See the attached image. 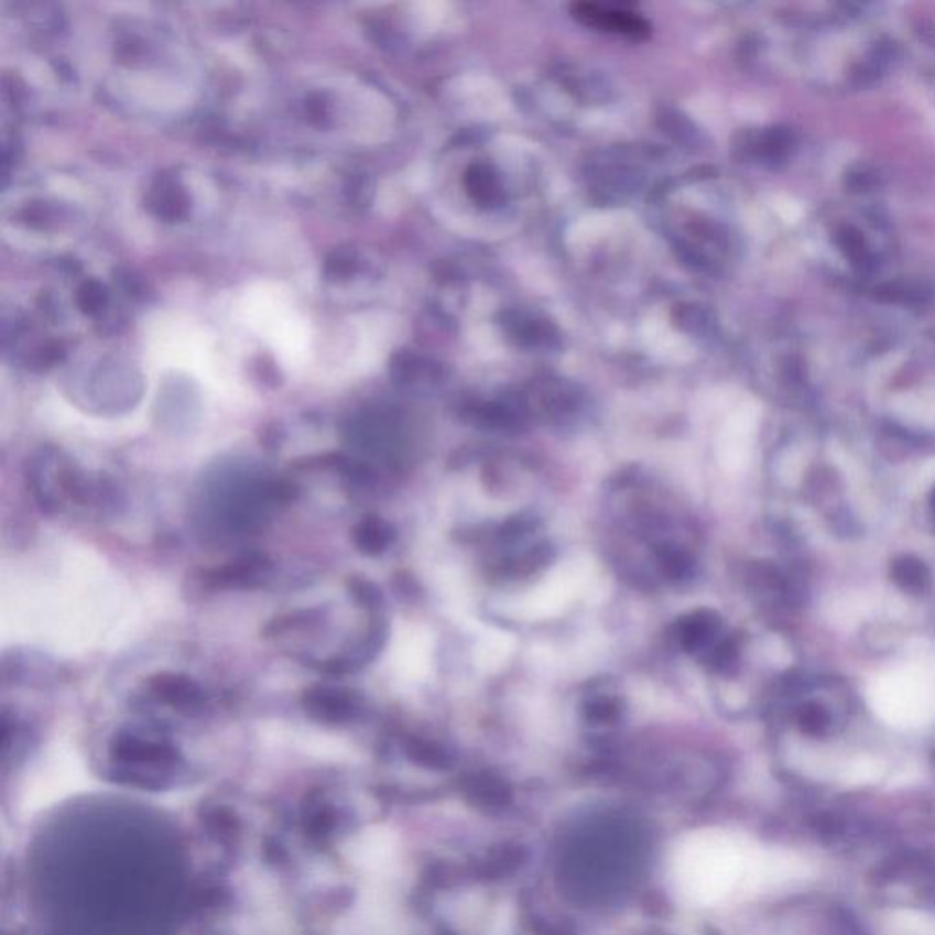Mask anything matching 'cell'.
Masks as SVG:
<instances>
[{
	"label": "cell",
	"mask_w": 935,
	"mask_h": 935,
	"mask_svg": "<svg viewBox=\"0 0 935 935\" xmlns=\"http://www.w3.org/2000/svg\"><path fill=\"white\" fill-rule=\"evenodd\" d=\"M532 526H534V521H532V519L513 518L504 524L501 532H499V535H501V540H519V537H523L526 532H530Z\"/></svg>",
	"instance_id": "19"
},
{
	"label": "cell",
	"mask_w": 935,
	"mask_h": 935,
	"mask_svg": "<svg viewBox=\"0 0 935 935\" xmlns=\"http://www.w3.org/2000/svg\"><path fill=\"white\" fill-rule=\"evenodd\" d=\"M28 488L41 510L63 512L68 503L79 507H113L118 490L107 479H88L59 449L44 446L26 466Z\"/></svg>",
	"instance_id": "1"
},
{
	"label": "cell",
	"mask_w": 935,
	"mask_h": 935,
	"mask_svg": "<svg viewBox=\"0 0 935 935\" xmlns=\"http://www.w3.org/2000/svg\"><path fill=\"white\" fill-rule=\"evenodd\" d=\"M721 631V618L709 609L695 610L676 623V637L685 652L706 651Z\"/></svg>",
	"instance_id": "7"
},
{
	"label": "cell",
	"mask_w": 935,
	"mask_h": 935,
	"mask_svg": "<svg viewBox=\"0 0 935 935\" xmlns=\"http://www.w3.org/2000/svg\"><path fill=\"white\" fill-rule=\"evenodd\" d=\"M324 610L322 609H302L289 612V615L279 616L276 620L271 621L265 627V638L282 637L289 631H300V629H309V627L320 623Z\"/></svg>",
	"instance_id": "12"
},
{
	"label": "cell",
	"mask_w": 935,
	"mask_h": 935,
	"mask_svg": "<svg viewBox=\"0 0 935 935\" xmlns=\"http://www.w3.org/2000/svg\"><path fill=\"white\" fill-rule=\"evenodd\" d=\"M273 570V562L263 552H246L236 559L219 567L202 570L199 585L209 590H230V588H257L265 581Z\"/></svg>",
	"instance_id": "3"
},
{
	"label": "cell",
	"mask_w": 935,
	"mask_h": 935,
	"mask_svg": "<svg viewBox=\"0 0 935 935\" xmlns=\"http://www.w3.org/2000/svg\"><path fill=\"white\" fill-rule=\"evenodd\" d=\"M673 876L679 893L695 904L711 903L726 888L729 857L726 846L711 834L685 837L676 848Z\"/></svg>",
	"instance_id": "2"
},
{
	"label": "cell",
	"mask_w": 935,
	"mask_h": 935,
	"mask_svg": "<svg viewBox=\"0 0 935 935\" xmlns=\"http://www.w3.org/2000/svg\"><path fill=\"white\" fill-rule=\"evenodd\" d=\"M931 513H932V518H934V521H935V488H934V490H932V493H931Z\"/></svg>",
	"instance_id": "20"
},
{
	"label": "cell",
	"mask_w": 935,
	"mask_h": 935,
	"mask_svg": "<svg viewBox=\"0 0 935 935\" xmlns=\"http://www.w3.org/2000/svg\"><path fill=\"white\" fill-rule=\"evenodd\" d=\"M660 565L668 579H682L691 573V557L685 552L667 548L660 554Z\"/></svg>",
	"instance_id": "15"
},
{
	"label": "cell",
	"mask_w": 935,
	"mask_h": 935,
	"mask_svg": "<svg viewBox=\"0 0 935 935\" xmlns=\"http://www.w3.org/2000/svg\"><path fill=\"white\" fill-rule=\"evenodd\" d=\"M393 842L384 831H373L363 835L354 848L355 861L368 870H380L391 861Z\"/></svg>",
	"instance_id": "10"
},
{
	"label": "cell",
	"mask_w": 935,
	"mask_h": 935,
	"mask_svg": "<svg viewBox=\"0 0 935 935\" xmlns=\"http://www.w3.org/2000/svg\"><path fill=\"white\" fill-rule=\"evenodd\" d=\"M585 713H587V717L590 720H612L620 713V702L616 700V698H610V696L594 698V700L588 702L587 706H585Z\"/></svg>",
	"instance_id": "18"
},
{
	"label": "cell",
	"mask_w": 935,
	"mask_h": 935,
	"mask_svg": "<svg viewBox=\"0 0 935 935\" xmlns=\"http://www.w3.org/2000/svg\"><path fill=\"white\" fill-rule=\"evenodd\" d=\"M302 706L313 720L340 724L354 720L362 709L363 698L357 691L337 685H313L302 693Z\"/></svg>",
	"instance_id": "5"
},
{
	"label": "cell",
	"mask_w": 935,
	"mask_h": 935,
	"mask_svg": "<svg viewBox=\"0 0 935 935\" xmlns=\"http://www.w3.org/2000/svg\"><path fill=\"white\" fill-rule=\"evenodd\" d=\"M837 241H839L840 249H845L846 254H848L854 262H868V258L870 257H868L865 238H862L859 230L846 227V229L840 230L839 236H837Z\"/></svg>",
	"instance_id": "16"
},
{
	"label": "cell",
	"mask_w": 935,
	"mask_h": 935,
	"mask_svg": "<svg viewBox=\"0 0 935 935\" xmlns=\"http://www.w3.org/2000/svg\"><path fill=\"white\" fill-rule=\"evenodd\" d=\"M798 721L804 731L818 735L828 729L831 724V713L828 711V707L820 704V700H807L798 711Z\"/></svg>",
	"instance_id": "13"
},
{
	"label": "cell",
	"mask_w": 935,
	"mask_h": 935,
	"mask_svg": "<svg viewBox=\"0 0 935 935\" xmlns=\"http://www.w3.org/2000/svg\"><path fill=\"white\" fill-rule=\"evenodd\" d=\"M573 15L585 26L596 28L599 32L615 33L623 37L648 39L651 35L649 24L640 13L623 6L598 4V2H577L573 6Z\"/></svg>",
	"instance_id": "4"
},
{
	"label": "cell",
	"mask_w": 935,
	"mask_h": 935,
	"mask_svg": "<svg viewBox=\"0 0 935 935\" xmlns=\"http://www.w3.org/2000/svg\"><path fill=\"white\" fill-rule=\"evenodd\" d=\"M146 691L157 702L177 711H194L207 702L204 687L183 673H157L146 679Z\"/></svg>",
	"instance_id": "6"
},
{
	"label": "cell",
	"mask_w": 935,
	"mask_h": 935,
	"mask_svg": "<svg viewBox=\"0 0 935 935\" xmlns=\"http://www.w3.org/2000/svg\"><path fill=\"white\" fill-rule=\"evenodd\" d=\"M890 577L903 592L910 596H923L932 588L931 568L923 559L912 554H904L893 559Z\"/></svg>",
	"instance_id": "9"
},
{
	"label": "cell",
	"mask_w": 935,
	"mask_h": 935,
	"mask_svg": "<svg viewBox=\"0 0 935 935\" xmlns=\"http://www.w3.org/2000/svg\"><path fill=\"white\" fill-rule=\"evenodd\" d=\"M351 541L363 556H380L395 541V529L379 515H363L351 530Z\"/></svg>",
	"instance_id": "8"
},
{
	"label": "cell",
	"mask_w": 935,
	"mask_h": 935,
	"mask_svg": "<svg viewBox=\"0 0 935 935\" xmlns=\"http://www.w3.org/2000/svg\"><path fill=\"white\" fill-rule=\"evenodd\" d=\"M738 649H740L738 638H727L724 642L718 643L717 648L713 649L711 654L707 657V662L711 663V667L718 668V671L727 668L737 662Z\"/></svg>",
	"instance_id": "17"
},
{
	"label": "cell",
	"mask_w": 935,
	"mask_h": 935,
	"mask_svg": "<svg viewBox=\"0 0 935 935\" xmlns=\"http://www.w3.org/2000/svg\"><path fill=\"white\" fill-rule=\"evenodd\" d=\"M349 594L355 599V604L360 605L366 610H379L382 605V592L374 583L363 579V577L354 576L348 579Z\"/></svg>",
	"instance_id": "14"
},
{
	"label": "cell",
	"mask_w": 935,
	"mask_h": 935,
	"mask_svg": "<svg viewBox=\"0 0 935 935\" xmlns=\"http://www.w3.org/2000/svg\"><path fill=\"white\" fill-rule=\"evenodd\" d=\"M390 926L385 912L380 909H366L351 915L346 925L340 926L338 935H388Z\"/></svg>",
	"instance_id": "11"
}]
</instances>
